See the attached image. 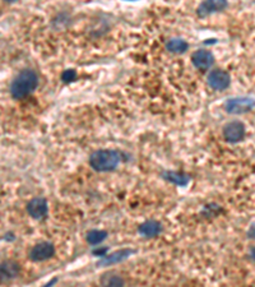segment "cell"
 <instances>
[{
	"label": "cell",
	"instance_id": "6da1fadb",
	"mask_svg": "<svg viewBox=\"0 0 255 287\" xmlns=\"http://www.w3.org/2000/svg\"><path fill=\"white\" fill-rule=\"evenodd\" d=\"M38 86V77L32 69L19 72L10 83V95L13 99L22 100L31 95Z\"/></svg>",
	"mask_w": 255,
	"mask_h": 287
},
{
	"label": "cell",
	"instance_id": "3957f363",
	"mask_svg": "<svg viewBox=\"0 0 255 287\" xmlns=\"http://www.w3.org/2000/svg\"><path fill=\"white\" fill-rule=\"evenodd\" d=\"M255 107V100L250 97H233L227 100L225 108L229 114H246Z\"/></svg>",
	"mask_w": 255,
	"mask_h": 287
},
{
	"label": "cell",
	"instance_id": "9c48e42d",
	"mask_svg": "<svg viewBox=\"0 0 255 287\" xmlns=\"http://www.w3.org/2000/svg\"><path fill=\"white\" fill-rule=\"evenodd\" d=\"M191 63L197 69L208 70L213 65L214 56L208 50H197L191 55Z\"/></svg>",
	"mask_w": 255,
	"mask_h": 287
},
{
	"label": "cell",
	"instance_id": "5b68a950",
	"mask_svg": "<svg viewBox=\"0 0 255 287\" xmlns=\"http://www.w3.org/2000/svg\"><path fill=\"white\" fill-rule=\"evenodd\" d=\"M55 254V246L52 242L44 241L36 244L29 250V259L32 261H44L52 258Z\"/></svg>",
	"mask_w": 255,
	"mask_h": 287
},
{
	"label": "cell",
	"instance_id": "30bf717a",
	"mask_svg": "<svg viewBox=\"0 0 255 287\" xmlns=\"http://www.w3.org/2000/svg\"><path fill=\"white\" fill-rule=\"evenodd\" d=\"M134 253L133 249H120L118 252L112 253V254L102 257L101 261L97 263L99 267H106V265L110 264H116V263H120V261H124L125 259H128Z\"/></svg>",
	"mask_w": 255,
	"mask_h": 287
},
{
	"label": "cell",
	"instance_id": "ac0fdd59",
	"mask_svg": "<svg viewBox=\"0 0 255 287\" xmlns=\"http://www.w3.org/2000/svg\"><path fill=\"white\" fill-rule=\"evenodd\" d=\"M106 252H107V249L103 248V249H100V250H95V252H93V254L99 255V257H105Z\"/></svg>",
	"mask_w": 255,
	"mask_h": 287
},
{
	"label": "cell",
	"instance_id": "5bb4252c",
	"mask_svg": "<svg viewBox=\"0 0 255 287\" xmlns=\"http://www.w3.org/2000/svg\"><path fill=\"white\" fill-rule=\"evenodd\" d=\"M167 50L174 52V54H182L189 49L188 42L181 40V38H171L169 42H167Z\"/></svg>",
	"mask_w": 255,
	"mask_h": 287
},
{
	"label": "cell",
	"instance_id": "7c38bea8",
	"mask_svg": "<svg viewBox=\"0 0 255 287\" xmlns=\"http://www.w3.org/2000/svg\"><path fill=\"white\" fill-rule=\"evenodd\" d=\"M0 272H1V280H12V278L17 277L21 272V267L17 261H5L1 263L0 267Z\"/></svg>",
	"mask_w": 255,
	"mask_h": 287
},
{
	"label": "cell",
	"instance_id": "9a60e30c",
	"mask_svg": "<svg viewBox=\"0 0 255 287\" xmlns=\"http://www.w3.org/2000/svg\"><path fill=\"white\" fill-rule=\"evenodd\" d=\"M107 237V233L103 230H91L87 234V242L91 245H99Z\"/></svg>",
	"mask_w": 255,
	"mask_h": 287
},
{
	"label": "cell",
	"instance_id": "4fadbf2b",
	"mask_svg": "<svg viewBox=\"0 0 255 287\" xmlns=\"http://www.w3.org/2000/svg\"><path fill=\"white\" fill-rule=\"evenodd\" d=\"M162 176H163V179L167 180V182L172 183V184H175V185H181V186L188 184L189 180H190V178H189L186 174H184V172H178V171H166V172H163Z\"/></svg>",
	"mask_w": 255,
	"mask_h": 287
},
{
	"label": "cell",
	"instance_id": "2e32d148",
	"mask_svg": "<svg viewBox=\"0 0 255 287\" xmlns=\"http://www.w3.org/2000/svg\"><path fill=\"white\" fill-rule=\"evenodd\" d=\"M101 285H103V286H124V280L120 276L105 274L101 278Z\"/></svg>",
	"mask_w": 255,
	"mask_h": 287
},
{
	"label": "cell",
	"instance_id": "ffe728a7",
	"mask_svg": "<svg viewBox=\"0 0 255 287\" xmlns=\"http://www.w3.org/2000/svg\"><path fill=\"white\" fill-rule=\"evenodd\" d=\"M250 258L254 259V261H255V246L252 249V252H250Z\"/></svg>",
	"mask_w": 255,
	"mask_h": 287
},
{
	"label": "cell",
	"instance_id": "8fae6325",
	"mask_svg": "<svg viewBox=\"0 0 255 287\" xmlns=\"http://www.w3.org/2000/svg\"><path fill=\"white\" fill-rule=\"evenodd\" d=\"M138 233L143 237H156L157 235L162 233V225L154 220L146 221L138 227Z\"/></svg>",
	"mask_w": 255,
	"mask_h": 287
},
{
	"label": "cell",
	"instance_id": "ba28073f",
	"mask_svg": "<svg viewBox=\"0 0 255 287\" xmlns=\"http://www.w3.org/2000/svg\"><path fill=\"white\" fill-rule=\"evenodd\" d=\"M227 6V0H203L201 5L198 6L197 13L201 18L213 14V13L221 12Z\"/></svg>",
	"mask_w": 255,
	"mask_h": 287
},
{
	"label": "cell",
	"instance_id": "e0dca14e",
	"mask_svg": "<svg viewBox=\"0 0 255 287\" xmlns=\"http://www.w3.org/2000/svg\"><path fill=\"white\" fill-rule=\"evenodd\" d=\"M76 78V70H73V69L65 70V72H63V74H61V79H63L65 83L73 82Z\"/></svg>",
	"mask_w": 255,
	"mask_h": 287
},
{
	"label": "cell",
	"instance_id": "d6986e66",
	"mask_svg": "<svg viewBox=\"0 0 255 287\" xmlns=\"http://www.w3.org/2000/svg\"><path fill=\"white\" fill-rule=\"evenodd\" d=\"M249 237H252V239H255V225H253L249 230Z\"/></svg>",
	"mask_w": 255,
	"mask_h": 287
},
{
	"label": "cell",
	"instance_id": "7a4b0ae2",
	"mask_svg": "<svg viewBox=\"0 0 255 287\" xmlns=\"http://www.w3.org/2000/svg\"><path fill=\"white\" fill-rule=\"evenodd\" d=\"M121 162V153L115 150H99L89 156V165L95 171H112Z\"/></svg>",
	"mask_w": 255,
	"mask_h": 287
},
{
	"label": "cell",
	"instance_id": "8992f818",
	"mask_svg": "<svg viewBox=\"0 0 255 287\" xmlns=\"http://www.w3.org/2000/svg\"><path fill=\"white\" fill-rule=\"evenodd\" d=\"M207 80L210 88L214 89V91H223V89L229 88L230 83H231L230 74L221 69L212 70L208 76Z\"/></svg>",
	"mask_w": 255,
	"mask_h": 287
},
{
	"label": "cell",
	"instance_id": "44dd1931",
	"mask_svg": "<svg viewBox=\"0 0 255 287\" xmlns=\"http://www.w3.org/2000/svg\"><path fill=\"white\" fill-rule=\"evenodd\" d=\"M4 1H6V3H16L18 0H4Z\"/></svg>",
	"mask_w": 255,
	"mask_h": 287
},
{
	"label": "cell",
	"instance_id": "277c9868",
	"mask_svg": "<svg viewBox=\"0 0 255 287\" xmlns=\"http://www.w3.org/2000/svg\"><path fill=\"white\" fill-rule=\"evenodd\" d=\"M245 125L242 124L241 121L233 120L227 123L225 127H223V138L229 143H239L240 140L244 139L245 137Z\"/></svg>",
	"mask_w": 255,
	"mask_h": 287
},
{
	"label": "cell",
	"instance_id": "52a82bcc",
	"mask_svg": "<svg viewBox=\"0 0 255 287\" xmlns=\"http://www.w3.org/2000/svg\"><path fill=\"white\" fill-rule=\"evenodd\" d=\"M48 202L42 197H36L28 202L27 204V213L35 218V220H42L48 214Z\"/></svg>",
	"mask_w": 255,
	"mask_h": 287
}]
</instances>
